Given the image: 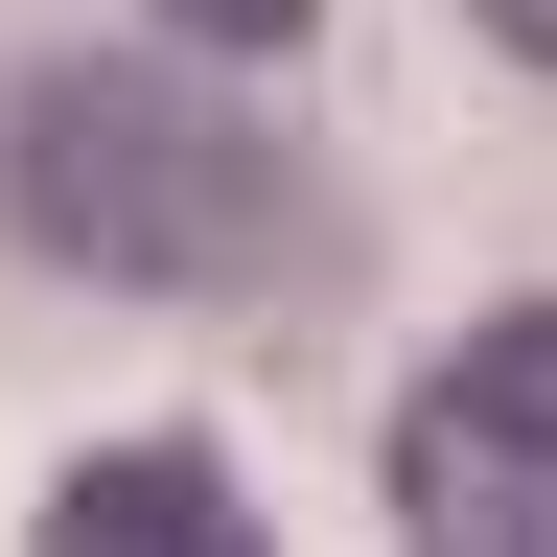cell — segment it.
Segmentation results:
<instances>
[{
  "mask_svg": "<svg viewBox=\"0 0 557 557\" xmlns=\"http://www.w3.org/2000/svg\"><path fill=\"white\" fill-rule=\"evenodd\" d=\"M0 186H24V233L70 278H139V302L256 278L278 233H302V163H278L209 70H47V94L0 116Z\"/></svg>",
  "mask_w": 557,
  "mask_h": 557,
  "instance_id": "6da1fadb",
  "label": "cell"
},
{
  "mask_svg": "<svg viewBox=\"0 0 557 557\" xmlns=\"http://www.w3.org/2000/svg\"><path fill=\"white\" fill-rule=\"evenodd\" d=\"M395 511L442 534V557H557V325H465L442 372H418L395 418Z\"/></svg>",
  "mask_w": 557,
  "mask_h": 557,
  "instance_id": "7a4b0ae2",
  "label": "cell"
},
{
  "mask_svg": "<svg viewBox=\"0 0 557 557\" xmlns=\"http://www.w3.org/2000/svg\"><path fill=\"white\" fill-rule=\"evenodd\" d=\"M47 534H94V557H256V487L186 465V442H139V465H70Z\"/></svg>",
  "mask_w": 557,
  "mask_h": 557,
  "instance_id": "3957f363",
  "label": "cell"
},
{
  "mask_svg": "<svg viewBox=\"0 0 557 557\" xmlns=\"http://www.w3.org/2000/svg\"><path fill=\"white\" fill-rule=\"evenodd\" d=\"M163 24H186V47H233V70H256V47H302V0H163Z\"/></svg>",
  "mask_w": 557,
  "mask_h": 557,
  "instance_id": "277c9868",
  "label": "cell"
},
{
  "mask_svg": "<svg viewBox=\"0 0 557 557\" xmlns=\"http://www.w3.org/2000/svg\"><path fill=\"white\" fill-rule=\"evenodd\" d=\"M487 24H511V47H557V0H487Z\"/></svg>",
  "mask_w": 557,
  "mask_h": 557,
  "instance_id": "5b68a950",
  "label": "cell"
}]
</instances>
